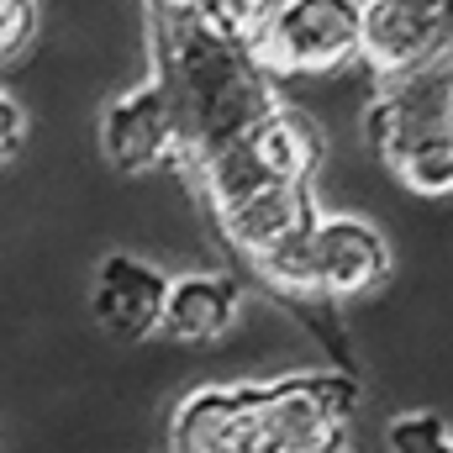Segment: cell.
Masks as SVG:
<instances>
[{"label": "cell", "mask_w": 453, "mask_h": 453, "mask_svg": "<svg viewBox=\"0 0 453 453\" xmlns=\"http://www.w3.org/2000/svg\"><path fill=\"white\" fill-rule=\"evenodd\" d=\"M153 80L180 111L185 164L280 106L274 80L253 58L248 37L226 32L190 0H153Z\"/></svg>", "instance_id": "obj_1"}, {"label": "cell", "mask_w": 453, "mask_h": 453, "mask_svg": "<svg viewBox=\"0 0 453 453\" xmlns=\"http://www.w3.org/2000/svg\"><path fill=\"white\" fill-rule=\"evenodd\" d=\"M269 80H322L364 58V0H269L248 37Z\"/></svg>", "instance_id": "obj_2"}, {"label": "cell", "mask_w": 453, "mask_h": 453, "mask_svg": "<svg viewBox=\"0 0 453 453\" xmlns=\"http://www.w3.org/2000/svg\"><path fill=\"white\" fill-rule=\"evenodd\" d=\"M358 385L348 374H290L264 385V453H342Z\"/></svg>", "instance_id": "obj_3"}, {"label": "cell", "mask_w": 453, "mask_h": 453, "mask_svg": "<svg viewBox=\"0 0 453 453\" xmlns=\"http://www.w3.org/2000/svg\"><path fill=\"white\" fill-rule=\"evenodd\" d=\"M443 127H453V48L417 69L374 80L364 101V142L374 158H385L390 148L422 132H443Z\"/></svg>", "instance_id": "obj_4"}, {"label": "cell", "mask_w": 453, "mask_h": 453, "mask_svg": "<svg viewBox=\"0 0 453 453\" xmlns=\"http://www.w3.org/2000/svg\"><path fill=\"white\" fill-rule=\"evenodd\" d=\"M311 269H317V301H364L380 296L395 274V248L380 226L358 211H327L311 226Z\"/></svg>", "instance_id": "obj_5"}, {"label": "cell", "mask_w": 453, "mask_h": 453, "mask_svg": "<svg viewBox=\"0 0 453 453\" xmlns=\"http://www.w3.org/2000/svg\"><path fill=\"white\" fill-rule=\"evenodd\" d=\"M101 153L116 174H153L164 164H185V127L158 80L132 85L101 116Z\"/></svg>", "instance_id": "obj_6"}, {"label": "cell", "mask_w": 453, "mask_h": 453, "mask_svg": "<svg viewBox=\"0 0 453 453\" xmlns=\"http://www.w3.org/2000/svg\"><path fill=\"white\" fill-rule=\"evenodd\" d=\"M453 48V0H364V69L369 80L417 69Z\"/></svg>", "instance_id": "obj_7"}, {"label": "cell", "mask_w": 453, "mask_h": 453, "mask_svg": "<svg viewBox=\"0 0 453 453\" xmlns=\"http://www.w3.org/2000/svg\"><path fill=\"white\" fill-rule=\"evenodd\" d=\"M169 453H264V385H206L174 411Z\"/></svg>", "instance_id": "obj_8"}, {"label": "cell", "mask_w": 453, "mask_h": 453, "mask_svg": "<svg viewBox=\"0 0 453 453\" xmlns=\"http://www.w3.org/2000/svg\"><path fill=\"white\" fill-rule=\"evenodd\" d=\"M211 217L222 226L226 248L242 253L253 269H264V264H274L285 248L306 242L322 211H317V201H311V185H269V190H258V196H248V201H237V206H222V211H211Z\"/></svg>", "instance_id": "obj_9"}, {"label": "cell", "mask_w": 453, "mask_h": 453, "mask_svg": "<svg viewBox=\"0 0 453 453\" xmlns=\"http://www.w3.org/2000/svg\"><path fill=\"white\" fill-rule=\"evenodd\" d=\"M164 301H169V274L137 253H106L96 269V322L121 342H142L158 333L164 322Z\"/></svg>", "instance_id": "obj_10"}, {"label": "cell", "mask_w": 453, "mask_h": 453, "mask_svg": "<svg viewBox=\"0 0 453 453\" xmlns=\"http://www.w3.org/2000/svg\"><path fill=\"white\" fill-rule=\"evenodd\" d=\"M237 311H242L237 280H226V274H180V280H169L158 333L169 342H185V348H206V342H222L237 327Z\"/></svg>", "instance_id": "obj_11"}, {"label": "cell", "mask_w": 453, "mask_h": 453, "mask_svg": "<svg viewBox=\"0 0 453 453\" xmlns=\"http://www.w3.org/2000/svg\"><path fill=\"white\" fill-rule=\"evenodd\" d=\"M380 164H385L411 196H422V201H449L453 196V127L422 132V137L390 148Z\"/></svg>", "instance_id": "obj_12"}, {"label": "cell", "mask_w": 453, "mask_h": 453, "mask_svg": "<svg viewBox=\"0 0 453 453\" xmlns=\"http://www.w3.org/2000/svg\"><path fill=\"white\" fill-rule=\"evenodd\" d=\"M385 443L390 453H453V433L433 411H406L385 427Z\"/></svg>", "instance_id": "obj_13"}, {"label": "cell", "mask_w": 453, "mask_h": 453, "mask_svg": "<svg viewBox=\"0 0 453 453\" xmlns=\"http://www.w3.org/2000/svg\"><path fill=\"white\" fill-rule=\"evenodd\" d=\"M37 32V0H0V64L16 58Z\"/></svg>", "instance_id": "obj_14"}, {"label": "cell", "mask_w": 453, "mask_h": 453, "mask_svg": "<svg viewBox=\"0 0 453 453\" xmlns=\"http://www.w3.org/2000/svg\"><path fill=\"white\" fill-rule=\"evenodd\" d=\"M21 132H27V121H21V106L0 90V169L16 158V148H21Z\"/></svg>", "instance_id": "obj_15"}]
</instances>
